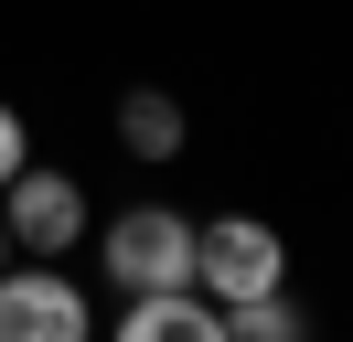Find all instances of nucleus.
Here are the masks:
<instances>
[{
	"mask_svg": "<svg viewBox=\"0 0 353 342\" xmlns=\"http://www.w3.org/2000/svg\"><path fill=\"white\" fill-rule=\"evenodd\" d=\"M193 289L214 299V310H236V299H268V289H289V235H279V225H257V214L193 225Z\"/></svg>",
	"mask_w": 353,
	"mask_h": 342,
	"instance_id": "1",
	"label": "nucleus"
},
{
	"mask_svg": "<svg viewBox=\"0 0 353 342\" xmlns=\"http://www.w3.org/2000/svg\"><path fill=\"white\" fill-rule=\"evenodd\" d=\"M97 268H108L129 299H150V289H193V225H182L172 203H129L108 235H97Z\"/></svg>",
	"mask_w": 353,
	"mask_h": 342,
	"instance_id": "2",
	"label": "nucleus"
},
{
	"mask_svg": "<svg viewBox=\"0 0 353 342\" xmlns=\"http://www.w3.org/2000/svg\"><path fill=\"white\" fill-rule=\"evenodd\" d=\"M0 342H97L86 289L65 268H0Z\"/></svg>",
	"mask_w": 353,
	"mask_h": 342,
	"instance_id": "3",
	"label": "nucleus"
},
{
	"mask_svg": "<svg viewBox=\"0 0 353 342\" xmlns=\"http://www.w3.org/2000/svg\"><path fill=\"white\" fill-rule=\"evenodd\" d=\"M0 225H11V246L22 256H65L75 235H86V192L65 182V171H11V182H0Z\"/></svg>",
	"mask_w": 353,
	"mask_h": 342,
	"instance_id": "4",
	"label": "nucleus"
},
{
	"mask_svg": "<svg viewBox=\"0 0 353 342\" xmlns=\"http://www.w3.org/2000/svg\"><path fill=\"white\" fill-rule=\"evenodd\" d=\"M118 342H225V310L203 289H150L118 310Z\"/></svg>",
	"mask_w": 353,
	"mask_h": 342,
	"instance_id": "5",
	"label": "nucleus"
},
{
	"mask_svg": "<svg viewBox=\"0 0 353 342\" xmlns=\"http://www.w3.org/2000/svg\"><path fill=\"white\" fill-rule=\"evenodd\" d=\"M118 150H129V161H172L182 150V97L129 86V97H118Z\"/></svg>",
	"mask_w": 353,
	"mask_h": 342,
	"instance_id": "6",
	"label": "nucleus"
},
{
	"mask_svg": "<svg viewBox=\"0 0 353 342\" xmlns=\"http://www.w3.org/2000/svg\"><path fill=\"white\" fill-rule=\"evenodd\" d=\"M225 342H310V310L289 289H268V299H236L225 310Z\"/></svg>",
	"mask_w": 353,
	"mask_h": 342,
	"instance_id": "7",
	"label": "nucleus"
},
{
	"mask_svg": "<svg viewBox=\"0 0 353 342\" xmlns=\"http://www.w3.org/2000/svg\"><path fill=\"white\" fill-rule=\"evenodd\" d=\"M22 161H32V128H22V107L0 97V182H11V171H22Z\"/></svg>",
	"mask_w": 353,
	"mask_h": 342,
	"instance_id": "8",
	"label": "nucleus"
},
{
	"mask_svg": "<svg viewBox=\"0 0 353 342\" xmlns=\"http://www.w3.org/2000/svg\"><path fill=\"white\" fill-rule=\"evenodd\" d=\"M11 256H22V246H11V225H0V268H11Z\"/></svg>",
	"mask_w": 353,
	"mask_h": 342,
	"instance_id": "9",
	"label": "nucleus"
}]
</instances>
